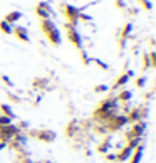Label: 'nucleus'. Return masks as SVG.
I'll use <instances>...</instances> for the list:
<instances>
[{"label": "nucleus", "instance_id": "nucleus-1", "mask_svg": "<svg viewBox=\"0 0 156 163\" xmlns=\"http://www.w3.org/2000/svg\"><path fill=\"white\" fill-rule=\"evenodd\" d=\"M118 99L116 98H108L104 99L99 108H97L96 111H94V118H96L97 121H108L109 118H113L114 114H118Z\"/></svg>", "mask_w": 156, "mask_h": 163}, {"label": "nucleus", "instance_id": "nucleus-2", "mask_svg": "<svg viewBox=\"0 0 156 163\" xmlns=\"http://www.w3.org/2000/svg\"><path fill=\"white\" fill-rule=\"evenodd\" d=\"M40 29H42L44 35L47 37V40L52 45H59L60 44V32H59V29H57V26L54 24L52 19L40 20Z\"/></svg>", "mask_w": 156, "mask_h": 163}, {"label": "nucleus", "instance_id": "nucleus-3", "mask_svg": "<svg viewBox=\"0 0 156 163\" xmlns=\"http://www.w3.org/2000/svg\"><path fill=\"white\" fill-rule=\"evenodd\" d=\"M27 136L35 138V140L42 141V143H52V141H56L57 133L54 129H29Z\"/></svg>", "mask_w": 156, "mask_h": 163}, {"label": "nucleus", "instance_id": "nucleus-4", "mask_svg": "<svg viewBox=\"0 0 156 163\" xmlns=\"http://www.w3.org/2000/svg\"><path fill=\"white\" fill-rule=\"evenodd\" d=\"M60 9L64 10V15L67 19V24L71 26H76L79 22V15H81V9L71 5V3H60Z\"/></svg>", "mask_w": 156, "mask_h": 163}, {"label": "nucleus", "instance_id": "nucleus-5", "mask_svg": "<svg viewBox=\"0 0 156 163\" xmlns=\"http://www.w3.org/2000/svg\"><path fill=\"white\" fill-rule=\"evenodd\" d=\"M126 124H128V119H126L124 114H114L113 118H109L106 121V129L118 131V129H121L123 126H126Z\"/></svg>", "mask_w": 156, "mask_h": 163}, {"label": "nucleus", "instance_id": "nucleus-6", "mask_svg": "<svg viewBox=\"0 0 156 163\" xmlns=\"http://www.w3.org/2000/svg\"><path fill=\"white\" fill-rule=\"evenodd\" d=\"M65 30H67V37L69 40H71V44L74 45V47H77L81 51L82 49V39H81L79 32L76 30V26H71V24H65Z\"/></svg>", "mask_w": 156, "mask_h": 163}, {"label": "nucleus", "instance_id": "nucleus-7", "mask_svg": "<svg viewBox=\"0 0 156 163\" xmlns=\"http://www.w3.org/2000/svg\"><path fill=\"white\" fill-rule=\"evenodd\" d=\"M19 133V128L15 124H7V126H0V141L9 143V141Z\"/></svg>", "mask_w": 156, "mask_h": 163}, {"label": "nucleus", "instance_id": "nucleus-8", "mask_svg": "<svg viewBox=\"0 0 156 163\" xmlns=\"http://www.w3.org/2000/svg\"><path fill=\"white\" fill-rule=\"evenodd\" d=\"M35 14L39 15L40 19H51V17H54V10L51 9V5H49L47 2H39L37 3V7H35Z\"/></svg>", "mask_w": 156, "mask_h": 163}, {"label": "nucleus", "instance_id": "nucleus-9", "mask_svg": "<svg viewBox=\"0 0 156 163\" xmlns=\"http://www.w3.org/2000/svg\"><path fill=\"white\" fill-rule=\"evenodd\" d=\"M145 129H146V123H134L133 128H131L124 136H126V140H128V141L134 140V138H141L143 133H145Z\"/></svg>", "mask_w": 156, "mask_h": 163}, {"label": "nucleus", "instance_id": "nucleus-10", "mask_svg": "<svg viewBox=\"0 0 156 163\" xmlns=\"http://www.w3.org/2000/svg\"><path fill=\"white\" fill-rule=\"evenodd\" d=\"M134 76V72H133V71H126V72L124 74H121V76L119 77H118L116 79V81H114V84L113 86H111V89H113V91H116V89H119V87L121 86H124L126 84V82H128L129 81V79L131 77H133Z\"/></svg>", "mask_w": 156, "mask_h": 163}, {"label": "nucleus", "instance_id": "nucleus-11", "mask_svg": "<svg viewBox=\"0 0 156 163\" xmlns=\"http://www.w3.org/2000/svg\"><path fill=\"white\" fill-rule=\"evenodd\" d=\"M12 34L17 37L19 40H22V42H30V37H29L27 29L22 27V26H17L15 29H12Z\"/></svg>", "mask_w": 156, "mask_h": 163}, {"label": "nucleus", "instance_id": "nucleus-12", "mask_svg": "<svg viewBox=\"0 0 156 163\" xmlns=\"http://www.w3.org/2000/svg\"><path fill=\"white\" fill-rule=\"evenodd\" d=\"M126 119H128V123H131V124L138 123L139 119H143V109H141V108H134V109H131L128 113V116H126Z\"/></svg>", "mask_w": 156, "mask_h": 163}, {"label": "nucleus", "instance_id": "nucleus-13", "mask_svg": "<svg viewBox=\"0 0 156 163\" xmlns=\"http://www.w3.org/2000/svg\"><path fill=\"white\" fill-rule=\"evenodd\" d=\"M131 155H133V150L129 148L128 145L124 146L123 150H119V151L116 153V161H119V163H123V161H126V160H129L131 158Z\"/></svg>", "mask_w": 156, "mask_h": 163}, {"label": "nucleus", "instance_id": "nucleus-14", "mask_svg": "<svg viewBox=\"0 0 156 163\" xmlns=\"http://www.w3.org/2000/svg\"><path fill=\"white\" fill-rule=\"evenodd\" d=\"M143 153H145V146H143L141 143H139L136 148L133 150V155H131L129 158V163H141V158H143Z\"/></svg>", "mask_w": 156, "mask_h": 163}, {"label": "nucleus", "instance_id": "nucleus-15", "mask_svg": "<svg viewBox=\"0 0 156 163\" xmlns=\"http://www.w3.org/2000/svg\"><path fill=\"white\" fill-rule=\"evenodd\" d=\"M111 145H113V136L108 135V136H106L104 140H102L101 143H99V146H97V151L102 153V155H106V153H108L109 150H111Z\"/></svg>", "mask_w": 156, "mask_h": 163}, {"label": "nucleus", "instance_id": "nucleus-16", "mask_svg": "<svg viewBox=\"0 0 156 163\" xmlns=\"http://www.w3.org/2000/svg\"><path fill=\"white\" fill-rule=\"evenodd\" d=\"M32 86H34L35 89L47 91L49 89V79H46V77H35L34 81H32Z\"/></svg>", "mask_w": 156, "mask_h": 163}, {"label": "nucleus", "instance_id": "nucleus-17", "mask_svg": "<svg viewBox=\"0 0 156 163\" xmlns=\"http://www.w3.org/2000/svg\"><path fill=\"white\" fill-rule=\"evenodd\" d=\"M0 111H2L3 116H7V118H10V119H15V118H17V114L12 111V106H10V104H7V103H2V104H0Z\"/></svg>", "mask_w": 156, "mask_h": 163}, {"label": "nucleus", "instance_id": "nucleus-18", "mask_svg": "<svg viewBox=\"0 0 156 163\" xmlns=\"http://www.w3.org/2000/svg\"><path fill=\"white\" fill-rule=\"evenodd\" d=\"M20 17H22V12L14 10V12H9V14L5 15V19H3V20H5L7 24H10V26H12V24H15L17 20H20Z\"/></svg>", "mask_w": 156, "mask_h": 163}, {"label": "nucleus", "instance_id": "nucleus-19", "mask_svg": "<svg viewBox=\"0 0 156 163\" xmlns=\"http://www.w3.org/2000/svg\"><path fill=\"white\" fill-rule=\"evenodd\" d=\"M131 98H133V93H131L129 89H123L121 93L116 96V99L121 103H128V101H131Z\"/></svg>", "mask_w": 156, "mask_h": 163}, {"label": "nucleus", "instance_id": "nucleus-20", "mask_svg": "<svg viewBox=\"0 0 156 163\" xmlns=\"http://www.w3.org/2000/svg\"><path fill=\"white\" fill-rule=\"evenodd\" d=\"M0 30H2L3 34L10 35L12 34V26H10V24H7L5 20H2V22H0Z\"/></svg>", "mask_w": 156, "mask_h": 163}, {"label": "nucleus", "instance_id": "nucleus-21", "mask_svg": "<svg viewBox=\"0 0 156 163\" xmlns=\"http://www.w3.org/2000/svg\"><path fill=\"white\" fill-rule=\"evenodd\" d=\"M0 79H2V82H3V84H5V86H9V87H14L15 84H14V81H12V79L9 77V76H7V74H2V76H0Z\"/></svg>", "mask_w": 156, "mask_h": 163}, {"label": "nucleus", "instance_id": "nucleus-22", "mask_svg": "<svg viewBox=\"0 0 156 163\" xmlns=\"http://www.w3.org/2000/svg\"><path fill=\"white\" fill-rule=\"evenodd\" d=\"M7 94V98H9V101L12 103V104H19L20 101H22V99L19 98V96H15L14 93H5Z\"/></svg>", "mask_w": 156, "mask_h": 163}, {"label": "nucleus", "instance_id": "nucleus-23", "mask_svg": "<svg viewBox=\"0 0 156 163\" xmlns=\"http://www.w3.org/2000/svg\"><path fill=\"white\" fill-rule=\"evenodd\" d=\"M81 57H82V64L84 66H89L92 62V59H91V57H87V54H86L84 49H81Z\"/></svg>", "mask_w": 156, "mask_h": 163}, {"label": "nucleus", "instance_id": "nucleus-24", "mask_svg": "<svg viewBox=\"0 0 156 163\" xmlns=\"http://www.w3.org/2000/svg\"><path fill=\"white\" fill-rule=\"evenodd\" d=\"M108 91H109V86H106V84L94 86V93H108Z\"/></svg>", "mask_w": 156, "mask_h": 163}, {"label": "nucleus", "instance_id": "nucleus-25", "mask_svg": "<svg viewBox=\"0 0 156 163\" xmlns=\"http://www.w3.org/2000/svg\"><path fill=\"white\" fill-rule=\"evenodd\" d=\"M138 3L145 7V10H151V9H153V3H151L149 0H138Z\"/></svg>", "mask_w": 156, "mask_h": 163}, {"label": "nucleus", "instance_id": "nucleus-26", "mask_svg": "<svg viewBox=\"0 0 156 163\" xmlns=\"http://www.w3.org/2000/svg\"><path fill=\"white\" fill-rule=\"evenodd\" d=\"M146 76H139L138 79H136V87H145L146 86Z\"/></svg>", "mask_w": 156, "mask_h": 163}, {"label": "nucleus", "instance_id": "nucleus-27", "mask_svg": "<svg viewBox=\"0 0 156 163\" xmlns=\"http://www.w3.org/2000/svg\"><path fill=\"white\" fill-rule=\"evenodd\" d=\"M7 124H12V119L3 116V114H0V126H7Z\"/></svg>", "mask_w": 156, "mask_h": 163}, {"label": "nucleus", "instance_id": "nucleus-28", "mask_svg": "<svg viewBox=\"0 0 156 163\" xmlns=\"http://www.w3.org/2000/svg\"><path fill=\"white\" fill-rule=\"evenodd\" d=\"M92 62H96V64H97V66H99V68H101V69H104V71H108V69H109V66H108V64H106V62H102L101 59H92Z\"/></svg>", "mask_w": 156, "mask_h": 163}, {"label": "nucleus", "instance_id": "nucleus-29", "mask_svg": "<svg viewBox=\"0 0 156 163\" xmlns=\"http://www.w3.org/2000/svg\"><path fill=\"white\" fill-rule=\"evenodd\" d=\"M114 5H116L118 9H126V3H124V0H116V2H114Z\"/></svg>", "mask_w": 156, "mask_h": 163}, {"label": "nucleus", "instance_id": "nucleus-30", "mask_svg": "<svg viewBox=\"0 0 156 163\" xmlns=\"http://www.w3.org/2000/svg\"><path fill=\"white\" fill-rule=\"evenodd\" d=\"M106 158H108V161H114V160H116V155H111V153H106Z\"/></svg>", "mask_w": 156, "mask_h": 163}, {"label": "nucleus", "instance_id": "nucleus-31", "mask_svg": "<svg viewBox=\"0 0 156 163\" xmlns=\"http://www.w3.org/2000/svg\"><path fill=\"white\" fill-rule=\"evenodd\" d=\"M7 148V143H3V141H0V151H2V150H5Z\"/></svg>", "mask_w": 156, "mask_h": 163}]
</instances>
